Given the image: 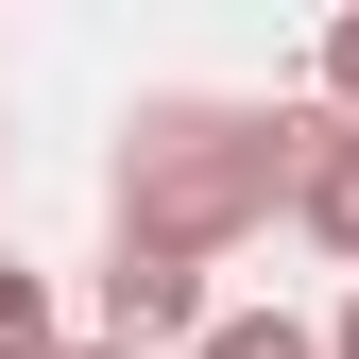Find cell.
<instances>
[{"instance_id":"1","label":"cell","mask_w":359,"mask_h":359,"mask_svg":"<svg viewBox=\"0 0 359 359\" xmlns=\"http://www.w3.org/2000/svg\"><path fill=\"white\" fill-rule=\"evenodd\" d=\"M308 103H240V86H154L103 154V257H154V274H222L257 222L291 205Z\"/></svg>"},{"instance_id":"2","label":"cell","mask_w":359,"mask_h":359,"mask_svg":"<svg viewBox=\"0 0 359 359\" xmlns=\"http://www.w3.org/2000/svg\"><path fill=\"white\" fill-rule=\"evenodd\" d=\"M274 222L325 257V274H359V137H342L325 103H308V154H291V205H274Z\"/></svg>"},{"instance_id":"3","label":"cell","mask_w":359,"mask_h":359,"mask_svg":"<svg viewBox=\"0 0 359 359\" xmlns=\"http://www.w3.org/2000/svg\"><path fill=\"white\" fill-rule=\"evenodd\" d=\"M0 359H69V308H52L34 257H0Z\"/></svg>"},{"instance_id":"4","label":"cell","mask_w":359,"mask_h":359,"mask_svg":"<svg viewBox=\"0 0 359 359\" xmlns=\"http://www.w3.org/2000/svg\"><path fill=\"white\" fill-rule=\"evenodd\" d=\"M189 359H325V342H308L291 308H205V342H189Z\"/></svg>"},{"instance_id":"5","label":"cell","mask_w":359,"mask_h":359,"mask_svg":"<svg viewBox=\"0 0 359 359\" xmlns=\"http://www.w3.org/2000/svg\"><path fill=\"white\" fill-rule=\"evenodd\" d=\"M308 103H325L342 137H359V18H325V86H308Z\"/></svg>"},{"instance_id":"6","label":"cell","mask_w":359,"mask_h":359,"mask_svg":"<svg viewBox=\"0 0 359 359\" xmlns=\"http://www.w3.org/2000/svg\"><path fill=\"white\" fill-rule=\"evenodd\" d=\"M308 342H325V359H359V274H342V308H325V325H308Z\"/></svg>"},{"instance_id":"7","label":"cell","mask_w":359,"mask_h":359,"mask_svg":"<svg viewBox=\"0 0 359 359\" xmlns=\"http://www.w3.org/2000/svg\"><path fill=\"white\" fill-rule=\"evenodd\" d=\"M0 171H18V120H0Z\"/></svg>"},{"instance_id":"8","label":"cell","mask_w":359,"mask_h":359,"mask_svg":"<svg viewBox=\"0 0 359 359\" xmlns=\"http://www.w3.org/2000/svg\"><path fill=\"white\" fill-rule=\"evenodd\" d=\"M69 359H120V342H69Z\"/></svg>"}]
</instances>
